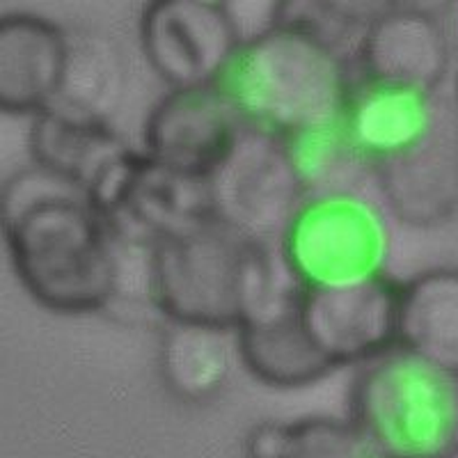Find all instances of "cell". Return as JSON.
I'll use <instances>...</instances> for the list:
<instances>
[{"label":"cell","instance_id":"8fae6325","mask_svg":"<svg viewBox=\"0 0 458 458\" xmlns=\"http://www.w3.org/2000/svg\"><path fill=\"white\" fill-rule=\"evenodd\" d=\"M358 67L367 83L436 94L449 67L443 23L424 10L387 7L365 28Z\"/></svg>","mask_w":458,"mask_h":458},{"label":"cell","instance_id":"7c38bea8","mask_svg":"<svg viewBox=\"0 0 458 458\" xmlns=\"http://www.w3.org/2000/svg\"><path fill=\"white\" fill-rule=\"evenodd\" d=\"M214 220L207 182L183 177L142 154L106 227L117 243L154 248Z\"/></svg>","mask_w":458,"mask_h":458},{"label":"cell","instance_id":"d6986e66","mask_svg":"<svg viewBox=\"0 0 458 458\" xmlns=\"http://www.w3.org/2000/svg\"><path fill=\"white\" fill-rule=\"evenodd\" d=\"M120 60L104 42L69 39V67L63 94L55 106L108 120L110 106L120 92Z\"/></svg>","mask_w":458,"mask_h":458},{"label":"cell","instance_id":"5b68a950","mask_svg":"<svg viewBox=\"0 0 458 458\" xmlns=\"http://www.w3.org/2000/svg\"><path fill=\"white\" fill-rule=\"evenodd\" d=\"M280 255L301 289L355 284L383 273L387 225L353 193L310 198L280 239Z\"/></svg>","mask_w":458,"mask_h":458},{"label":"cell","instance_id":"52a82bcc","mask_svg":"<svg viewBox=\"0 0 458 458\" xmlns=\"http://www.w3.org/2000/svg\"><path fill=\"white\" fill-rule=\"evenodd\" d=\"M401 289L386 273L355 284L296 286L298 317L335 367L369 362L399 344Z\"/></svg>","mask_w":458,"mask_h":458},{"label":"cell","instance_id":"8992f818","mask_svg":"<svg viewBox=\"0 0 458 458\" xmlns=\"http://www.w3.org/2000/svg\"><path fill=\"white\" fill-rule=\"evenodd\" d=\"M207 186L214 218L261 245L280 241L310 199L284 140L248 126Z\"/></svg>","mask_w":458,"mask_h":458},{"label":"cell","instance_id":"3957f363","mask_svg":"<svg viewBox=\"0 0 458 458\" xmlns=\"http://www.w3.org/2000/svg\"><path fill=\"white\" fill-rule=\"evenodd\" d=\"M151 305L177 323L239 330L276 302L266 245L218 220L151 248Z\"/></svg>","mask_w":458,"mask_h":458},{"label":"cell","instance_id":"ffe728a7","mask_svg":"<svg viewBox=\"0 0 458 458\" xmlns=\"http://www.w3.org/2000/svg\"><path fill=\"white\" fill-rule=\"evenodd\" d=\"M277 458H369L351 422L330 417H305L286 424Z\"/></svg>","mask_w":458,"mask_h":458},{"label":"cell","instance_id":"ac0fdd59","mask_svg":"<svg viewBox=\"0 0 458 458\" xmlns=\"http://www.w3.org/2000/svg\"><path fill=\"white\" fill-rule=\"evenodd\" d=\"M227 333L198 323H167L158 365L163 383L177 399L198 403L223 390L232 371Z\"/></svg>","mask_w":458,"mask_h":458},{"label":"cell","instance_id":"30bf717a","mask_svg":"<svg viewBox=\"0 0 458 458\" xmlns=\"http://www.w3.org/2000/svg\"><path fill=\"white\" fill-rule=\"evenodd\" d=\"M374 177L401 223L427 229L452 218L458 211V106L440 99L431 129Z\"/></svg>","mask_w":458,"mask_h":458},{"label":"cell","instance_id":"277c9868","mask_svg":"<svg viewBox=\"0 0 458 458\" xmlns=\"http://www.w3.org/2000/svg\"><path fill=\"white\" fill-rule=\"evenodd\" d=\"M349 422L369 458H443L458 440V376L387 351L355 376Z\"/></svg>","mask_w":458,"mask_h":458},{"label":"cell","instance_id":"ba28073f","mask_svg":"<svg viewBox=\"0 0 458 458\" xmlns=\"http://www.w3.org/2000/svg\"><path fill=\"white\" fill-rule=\"evenodd\" d=\"M142 51L172 89L214 85L227 67L241 37L227 3L157 0L140 21Z\"/></svg>","mask_w":458,"mask_h":458},{"label":"cell","instance_id":"2e32d148","mask_svg":"<svg viewBox=\"0 0 458 458\" xmlns=\"http://www.w3.org/2000/svg\"><path fill=\"white\" fill-rule=\"evenodd\" d=\"M28 145L39 170L79 186L85 195L131 149L108 120L64 106L35 114Z\"/></svg>","mask_w":458,"mask_h":458},{"label":"cell","instance_id":"e0dca14e","mask_svg":"<svg viewBox=\"0 0 458 458\" xmlns=\"http://www.w3.org/2000/svg\"><path fill=\"white\" fill-rule=\"evenodd\" d=\"M399 346L458 376V268H433L403 284Z\"/></svg>","mask_w":458,"mask_h":458},{"label":"cell","instance_id":"9c48e42d","mask_svg":"<svg viewBox=\"0 0 458 458\" xmlns=\"http://www.w3.org/2000/svg\"><path fill=\"white\" fill-rule=\"evenodd\" d=\"M241 126L214 85L172 89L147 117L145 154L183 177L208 182L234 147Z\"/></svg>","mask_w":458,"mask_h":458},{"label":"cell","instance_id":"7a4b0ae2","mask_svg":"<svg viewBox=\"0 0 458 458\" xmlns=\"http://www.w3.org/2000/svg\"><path fill=\"white\" fill-rule=\"evenodd\" d=\"M214 88L243 126L293 140L337 124L353 83L337 48L277 26L241 44Z\"/></svg>","mask_w":458,"mask_h":458},{"label":"cell","instance_id":"44dd1931","mask_svg":"<svg viewBox=\"0 0 458 458\" xmlns=\"http://www.w3.org/2000/svg\"><path fill=\"white\" fill-rule=\"evenodd\" d=\"M286 437V424L264 422L252 428L245 437V456L248 458H277Z\"/></svg>","mask_w":458,"mask_h":458},{"label":"cell","instance_id":"9a60e30c","mask_svg":"<svg viewBox=\"0 0 458 458\" xmlns=\"http://www.w3.org/2000/svg\"><path fill=\"white\" fill-rule=\"evenodd\" d=\"M236 349L255 378L282 390L310 386L337 369L302 328L296 284L277 296L264 314L236 330Z\"/></svg>","mask_w":458,"mask_h":458},{"label":"cell","instance_id":"4fadbf2b","mask_svg":"<svg viewBox=\"0 0 458 458\" xmlns=\"http://www.w3.org/2000/svg\"><path fill=\"white\" fill-rule=\"evenodd\" d=\"M437 106L440 97L431 92L360 81L351 88L339 129L353 157L376 174L431 129Z\"/></svg>","mask_w":458,"mask_h":458},{"label":"cell","instance_id":"5bb4252c","mask_svg":"<svg viewBox=\"0 0 458 458\" xmlns=\"http://www.w3.org/2000/svg\"><path fill=\"white\" fill-rule=\"evenodd\" d=\"M69 67V37L47 19H0V106L12 114H39L55 106Z\"/></svg>","mask_w":458,"mask_h":458},{"label":"cell","instance_id":"7402d4cb","mask_svg":"<svg viewBox=\"0 0 458 458\" xmlns=\"http://www.w3.org/2000/svg\"><path fill=\"white\" fill-rule=\"evenodd\" d=\"M443 458H458V440H456V445H454V447L452 449H449V452L447 454H445V456Z\"/></svg>","mask_w":458,"mask_h":458},{"label":"cell","instance_id":"603a6c76","mask_svg":"<svg viewBox=\"0 0 458 458\" xmlns=\"http://www.w3.org/2000/svg\"><path fill=\"white\" fill-rule=\"evenodd\" d=\"M456 97H458V79H456Z\"/></svg>","mask_w":458,"mask_h":458},{"label":"cell","instance_id":"6da1fadb","mask_svg":"<svg viewBox=\"0 0 458 458\" xmlns=\"http://www.w3.org/2000/svg\"><path fill=\"white\" fill-rule=\"evenodd\" d=\"M3 232L16 277L44 308L85 314L117 298V243L79 186L39 167L16 172L3 193Z\"/></svg>","mask_w":458,"mask_h":458}]
</instances>
